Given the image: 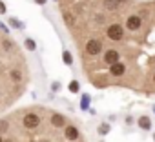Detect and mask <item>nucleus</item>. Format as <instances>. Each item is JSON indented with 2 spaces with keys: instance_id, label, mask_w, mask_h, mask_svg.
<instances>
[{
  "instance_id": "f257e3e1",
  "label": "nucleus",
  "mask_w": 155,
  "mask_h": 142,
  "mask_svg": "<svg viewBox=\"0 0 155 142\" xmlns=\"http://www.w3.org/2000/svg\"><path fill=\"white\" fill-rule=\"evenodd\" d=\"M108 38L113 40V42L120 40V38H122V27H120L119 24H111V26L108 27Z\"/></svg>"
},
{
  "instance_id": "f03ea898",
  "label": "nucleus",
  "mask_w": 155,
  "mask_h": 142,
  "mask_svg": "<svg viewBox=\"0 0 155 142\" xmlns=\"http://www.w3.org/2000/svg\"><path fill=\"white\" fill-rule=\"evenodd\" d=\"M101 51H102V44H101V40H97V38L88 40V44H86V53H90V55H99Z\"/></svg>"
},
{
  "instance_id": "7ed1b4c3",
  "label": "nucleus",
  "mask_w": 155,
  "mask_h": 142,
  "mask_svg": "<svg viewBox=\"0 0 155 142\" xmlns=\"http://www.w3.org/2000/svg\"><path fill=\"white\" fill-rule=\"evenodd\" d=\"M140 26H142V20H140V17H137V15H131V17L126 20V27H128L130 31H139Z\"/></svg>"
},
{
  "instance_id": "20e7f679",
  "label": "nucleus",
  "mask_w": 155,
  "mask_h": 142,
  "mask_svg": "<svg viewBox=\"0 0 155 142\" xmlns=\"http://www.w3.org/2000/svg\"><path fill=\"white\" fill-rule=\"evenodd\" d=\"M40 124V118L35 115V113H28L26 117H24V126L28 127V129H33V127H37Z\"/></svg>"
},
{
  "instance_id": "39448f33",
  "label": "nucleus",
  "mask_w": 155,
  "mask_h": 142,
  "mask_svg": "<svg viewBox=\"0 0 155 142\" xmlns=\"http://www.w3.org/2000/svg\"><path fill=\"white\" fill-rule=\"evenodd\" d=\"M104 62L106 64H115V62H119V51H115V49H110V51H106L104 53Z\"/></svg>"
},
{
  "instance_id": "423d86ee",
  "label": "nucleus",
  "mask_w": 155,
  "mask_h": 142,
  "mask_svg": "<svg viewBox=\"0 0 155 142\" xmlns=\"http://www.w3.org/2000/svg\"><path fill=\"white\" fill-rule=\"evenodd\" d=\"M124 71H126V67H124L120 62H115V64H111V67H110V73H111L113 77H120V75H124Z\"/></svg>"
},
{
  "instance_id": "0eeeda50",
  "label": "nucleus",
  "mask_w": 155,
  "mask_h": 142,
  "mask_svg": "<svg viewBox=\"0 0 155 142\" xmlns=\"http://www.w3.org/2000/svg\"><path fill=\"white\" fill-rule=\"evenodd\" d=\"M66 138L68 140H77L79 138V129H77L75 126H68L66 127Z\"/></svg>"
},
{
  "instance_id": "6e6552de",
  "label": "nucleus",
  "mask_w": 155,
  "mask_h": 142,
  "mask_svg": "<svg viewBox=\"0 0 155 142\" xmlns=\"http://www.w3.org/2000/svg\"><path fill=\"white\" fill-rule=\"evenodd\" d=\"M51 124H53L55 127L64 126V117H60V115H53V117H51Z\"/></svg>"
},
{
  "instance_id": "1a4fd4ad",
  "label": "nucleus",
  "mask_w": 155,
  "mask_h": 142,
  "mask_svg": "<svg viewBox=\"0 0 155 142\" xmlns=\"http://www.w3.org/2000/svg\"><path fill=\"white\" fill-rule=\"evenodd\" d=\"M139 126H140L142 129H150V126H151V120H150L148 117H140V118H139Z\"/></svg>"
},
{
  "instance_id": "9d476101",
  "label": "nucleus",
  "mask_w": 155,
  "mask_h": 142,
  "mask_svg": "<svg viewBox=\"0 0 155 142\" xmlns=\"http://www.w3.org/2000/svg\"><path fill=\"white\" fill-rule=\"evenodd\" d=\"M117 6H119L117 0H104V8L106 9H117Z\"/></svg>"
},
{
  "instance_id": "9b49d317",
  "label": "nucleus",
  "mask_w": 155,
  "mask_h": 142,
  "mask_svg": "<svg viewBox=\"0 0 155 142\" xmlns=\"http://www.w3.org/2000/svg\"><path fill=\"white\" fill-rule=\"evenodd\" d=\"M6 131H8V122L0 120V133H6Z\"/></svg>"
},
{
  "instance_id": "f8f14e48",
  "label": "nucleus",
  "mask_w": 155,
  "mask_h": 142,
  "mask_svg": "<svg viewBox=\"0 0 155 142\" xmlns=\"http://www.w3.org/2000/svg\"><path fill=\"white\" fill-rule=\"evenodd\" d=\"M11 79H13V80H20V79H22V75L18 73V71H11Z\"/></svg>"
},
{
  "instance_id": "ddd939ff",
  "label": "nucleus",
  "mask_w": 155,
  "mask_h": 142,
  "mask_svg": "<svg viewBox=\"0 0 155 142\" xmlns=\"http://www.w3.org/2000/svg\"><path fill=\"white\" fill-rule=\"evenodd\" d=\"M69 89H71V91H79V84H77V82H71V84H69Z\"/></svg>"
},
{
  "instance_id": "4468645a",
  "label": "nucleus",
  "mask_w": 155,
  "mask_h": 142,
  "mask_svg": "<svg viewBox=\"0 0 155 142\" xmlns=\"http://www.w3.org/2000/svg\"><path fill=\"white\" fill-rule=\"evenodd\" d=\"M64 20H66L68 24H73V17H71V15H68V13L64 15Z\"/></svg>"
},
{
  "instance_id": "2eb2a0df",
  "label": "nucleus",
  "mask_w": 155,
  "mask_h": 142,
  "mask_svg": "<svg viewBox=\"0 0 155 142\" xmlns=\"http://www.w3.org/2000/svg\"><path fill=\"white\" fill-rule=\"evenodd\" d=\"M64 62L66 64H71V55L69 53H64Z\"/></svg>"
},
{
  "instance_id": "dca6fc26",
  "label": "nucleus",
  "mask_w": 155,
  "mask_h": 142,
  "mask_svg": "<svg viewBox=\"0 0 155 142\" xmlns=\"http://www.w3.org/2000/svg\"><path fill=\"white\" fill-rule=\"evenodd\" d=\"M26 46H28L29 49H35V42H33V40H26Z\"/></svg>"
},
{
  "instance_id": "f3484780",
  "label": "nucleus",
  "mask_w": 155,
  "mask_h": 142,
  "mask_svg": "<svg viewBox=\"0 0 155 142\" xmlns=\"http://www.w3.org/2000/svg\"><path fill=\"white\" fill-rule=\"evenodd\" d=\"M108 129H110L108 126H102V127H99V131H101V133H108Z\"/></svg>"
},
{
  "instance_id": "a211bd4d",
  "label": "nucleus",
  "mask_w": 155,
  "mask_h": 142,
  "mask_svg": "<svg viewBox=\"0 0 155 142\" xmlns=\"http://www.w3.org/2000/svg\"><path fill=\"white\" fill-rule=\"evenodd\" d=\"M0 13H6V6L2 2H0Z\"/></svg>"
},
{
  "instance_id": "6ab92c4d",
  "label": "nucleus",
  "mask_w": 155,
  "mask_h": 142,
  "mask_svg": "<svg viewBox=\"0 0 155 142\" xmlns=\"http://www.w3.org/2000/svg\"><path fill=\"white\" fill-rule=\"evenodd\" d=\"M37 2H38V4H44V2H46V0H37Z\"/></svg>"
},
{
  "instance_id": "aec40b11",
  "label": "nucleus",
  "mask_w": 155,
  "mask_h": 142,
  "mask_svg": "<svg viewBox=\"0 0 155 142\" xmlns=\"http://www.w3.org/2000/svg\"><path fill=\"white\" fill-rule=\"evenodd\" d=\"M117 2H126V0H117Z\"/></svg>"
},
{
  "instance_id": "412c9836",
  "label": "nucleus",
  "mask_w": 155,
  "mask_h": 142,
  "mask_svg": "<svg viewBox=\"0 0 155 142\" xmlns=\"http://www.w3.org/2000/svg\"><path fill=\"white\" fill-rule=\"evenodd\" d=\"M2 142H11V140H2Z\"/></svg>"
},
{
  "instance_id": "4be33fe9",
  "label": "nucleus",
  "mask_w": 155,
  "mask_h": 142,
  "mask_svg": "<svg viewBox=\"0 0 155 142\" xmlns=\"http://www.w3.org/2000/svg\"><path fill=\"white\" fill-rule=\"evenodd\" d=\"M153 80H155V75H153Z\"/></svg>"
},
{
  "instance_id": "5701e85b",
  "label": "nucleus",
  "mask_w": 155,
  "mask_h": 142,
  "mask_svg": "<svg viewBox=\"0 0 155 142\" xmlns=\"http://www.w3.org/2000/svg\"><path fill=\"white\" fill-rule=\"evenodd\" d=\"M0 142H2V138H0Z\"/></svg>"
}]
</instances>
